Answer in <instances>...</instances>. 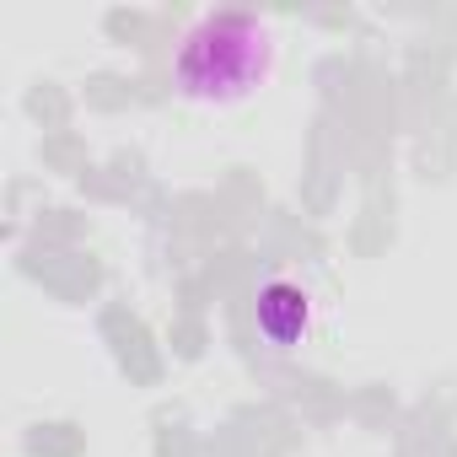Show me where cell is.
Wrapping results in <instances>:
<instances>
[{"label":"cell","mask_w":457,"mask_h":457,"mask_svg":"<svg viewBox=\"0 0 457 457\" xmlns=\"http://www.w3.org/2000/svg\"><path fill=\"white\" fill-rule=\"evenodd\" d=\"M275 28L253 12H204L172 49V92L194 108H232L275 76Z\"/></svg>","instance_id":"1"},{"label":"cell","mask_w":457,"mask_h":457,"mask_svg":"<svg viewBox=\"0 0 457 457\" xmlns=\"http://www.w3.org/2000/svg\"><path fill=\"white\" fill-rule=\"evenodd\" d=\"M253 328L270 350H296L312 334V296L291 275H270L253 291Z\"/></svg>","instance_id":"2"}]
</instances>
